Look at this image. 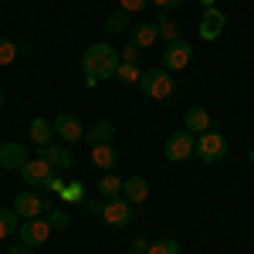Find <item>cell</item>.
Instances as JSON below:
<instances>
[{"mask_svg": "<svg viewBox=\"0 0 254 254\" xmlns=\"http://www.w3.org/2000/svg\"><path fill=\"white\" fill-rule=\"evenodd\" d=\"M116 68H119V48L112 44H88L81 51V71L95 81L105 78H116Z\"/></svg>", "mask_w": 254, "mask_h": 254, "instance_id": "1", "label": "cell"}, {"mask_svg": "<svg viewBox=\"0 0 254 254\" xmlns=\"http://www.w3.org/2000/svg\"><path fill=\"white\" fill-rule=\"evenodd\" d=\"M139 92L146 98H156V102H163V98H170L176 92V81L170 71H163V68H149V71H142V78H139Z\"/></svg>", "mask_w": 254, "mask_h": 254, "instance_id": "2", "label": "cell"}, {"mask_svg": "<svg viewBox=\"0 0 254 254\" xmlns=\"http://www.w3.org/2000/svg\"><path fill=\"white\" fill-rule=\"evenodd\" d=\"M193 156H200L203 163H220V159L227 156V139L220 136L217 129H207V132H200L196 136V149H193Z\"/></svg>", "mask_w": 254, "mask_h": 254, "instance_id": "3", "label": "cell"}, {"mask_svg": "<svg viewBox=\"0 0 254 254\" xmlns=\"http://www.w3.org/2000/svg\"><path fill=\"white\" fill-rule=\"evenodd\" d=\"M190 61H193V48L187 44V41L180 38L173 44H166L163 48V71H183V68H190Z\"/></svg>", "mask_w": 254, "mask_h": 254, "instance_id": "4", "label": "cell"}, {"mask_svg": "<svg viewBox=\"0 0 254 254\" xmlns=\"http://www.w3.org/2000/svg\"><path fill=\"white\" fill-rule=\"evenodd\" d=\"M193 149H196V136H190L187 129H176L166 139V159L170 163H187L193 156Z\"/></svg>", "mask_w": 254, "mask_h": 254, "instance_id": "5", "label": "cell"}, {"mask_svg": "<svg viewBox=\"0 0 254 254\" xmlns=\"http://www.w3.org/2000/svg\"><path fill=\"white\" fill-rule=\"evenodd\" d=\"M51 224L48 220H41V217H31V220H24L17 227V237L20 244H27V248H41V244H48V237H51Z\"/></svg>", "mask_w": 254, "mask_h": 254, "instance_id": "6", "label": "cell"}, {"mask_svg": "<svg viewBox=\"0 0 254 254\" xmlns=\"http://www.w3.org/2000/svg\"><path fill=\"white\" fill-rule=\"evenodd\" d=\"M98 217H102L109 227H129V220H132V203H126L122 196H112V200L102 203V214Z\"/></svg>", "mask_w": 254, "mask_h": 254, "instance_id": "7", "label": "cell"}, {"mask_svg": "<svg viewBox=\"0 0 254 254\" xmlns=\"http://www.w3.org/2000/svg\"><path fill=\"white\" fill-rule=\"evenodd\" d=\"M51 173H55V166H51L48 159H41V156L27 159V163L20 166V176H24L27 187H44V180H48Z\"/></svg>", "mask_w": 254, "mask_h": 254, "instance_id": "8", "label": "cell"}, {"mask_svg": "<svg viewBox=\"0 0 254 254\" xmlns=\"http://www.w3.org/2000/svg\"><path fill=\"white\" fill-rule=\"evenodd\" d=\"M14 210H17V217L31 220V217H41V214H44V200H41L34 190H20V193L14 196Z\"/></svg>", "mask_w": 254, "mask_h": 254, "instance_id": "9", "label": "cell"}, {"mask_svg": "<svg viewBox=\"0 0 254 254\" xmlns=\"http://www.w3.org/2000/svg\"><path fill=\"white\" fill-rule=\"evenodd\" d=\"M183 126H187V132H190V136H200V132L214 129V119H210V112H207L203 105H190V109H187V116H183Z\"/></svg>", "mask_w": 254, "mask_h": 254, "instance_id": "10", "label": "cell"}, {"mask_svg": "<svg viewBox=\"0 0 254 254\" xmlns=\"http://www.w3.org/2000/svg\"><path fill=\"white\" fill-rule=\"evenodd\" d=\"M55 136L64 139V142H78V139H85V129L75 116L61 112V116H55Z\"/></svg>", "mask_w": 254, "mask_h": 254, "instance_id": "11", "label": "cell"}, {"mask_svg": "<svg viewBox=\"0 0 254 254\" xmlns=\"http://www.w3.org/2000/svg\"><path fill=\"white\" fill-rule=\"evenodd\" d=\"M38 156L48 159V163L58 166V170H71V166H75V156H71L68 146H55V142H48V146H38Z\"/></svg>", "mask_w": 254, "mask_h": 254, "instance_id": "12", "label": "cell"}, {"mask_svg": "<svg viewBox=\"0 0 254 254\" xmlns=\"http://www.w3.org/2000/svg\"><path fill=\"white\" fill-rule=\"evenodd\" d=\"M224 24H227V17H224L217 7H207L203 17H200V38L203 41H217L220 31H224Z\"/></svg>", "mask_w": 254, "mask_h": 254, "instance_id": "13", "label": "cell"}, {"mask_svg": "<svg viewBox=\"0 0 254 254\" xmlns=\"http://www.w3.org/2000/svg\"><path fill=\"white\" fill-rule=\"evenodd\" d=\"M27 163V149L20 146V142H3L0 146V170H17Z\"/></svg>", "mask_w": 254, "mask_h": 254, "instance_id": "14", "label": "cell"}, {"mask_svg": "<svg viewBox=\"0 0 254 254\" xmlns=\"http://www.w3.org/2000/svg\"><path fill=\"white\" fill-rule=\"evenodd\" d=\"M149 196V183H146V176H129V180H122V200L126 203H142Z\"/></svg>", "mask_w": 254, "mask_h": 254, "instance_id": "15", "label": "cell"}, {"mask_svg": "<svg viewBox=\"0 0 254 254\" xmlns=\"http://www.w3.org/2000/svg\"><path fill=\"white\" fill-rule=\"evenodd\" d=\"M129 38H132V44H136L139 51H142V48H153V44L159 41L156 24H153V20H139V24L129 27Z\"/></svg>", "mask_w": 254, "mask_h": 254, "instance_id": "16", "label": "cell"}, {"mask_svg": "<svg viewBox=\"0 0 254 254\" xmlns=\"http://www.w3.org/2000/svg\"><path fill=\"white\" fill-rule=\"evenodd\" d=\"M27 136H31L34 146H48V142H55V122H48V119H31Z\"/></svg>", "mask_w": 254, "mask_h": 254, "instance_id": "17", "label": "cell"}, {"mask_svg": "<svg viewBox=\"0 0 254 254\" xmlns=\"http://www.w3.org/2000/svg\"><path fill=\"white\" fill-rule=\"evenodd\" d=\"M112 136H116V126L109 119H98L92 129H85V142L88 146H105V142H112Z\"/></svg>", "mask_w": 254, "mask_h": 254, "instance_id": "18", "label": "cell"}, {"mask_svg": "<svg viewBox=\"0 0 254 254\" xmlns=\"http://www.w3.org/2000/svg\"><path fill=\"white\" fill-rule=\"evenodd\" d=\"M156 24V34L163 38V44H173V41H180V24H176L173 17H166V10H159V17L153 20Z\"/></svg>", "mask_w": 254, "mask_h": 254, "instance_id": "19", "label": "cell"}, {"mask_svg": "<svg viewBox=\"0 0 254 254\" xmlns=\"http://www.w3.org/2000/svg\"><path fill=\"white\" fill-rule=\"evenodd\" d=\"M44 220L55 227V231H64L68 224H71V217H68V210L64 207H58L55 200H44Z\"/></svg>", "mask_w": 254, "mask_h": 254, "instance_id": "20", "label": "cell"}, {"mask_svg": "<svg viewBox=\"0 0 254 254\" xmlns=\"http://www.w3.org/2000/svg\"><path fill=\"white\" fill-rule=\"evenodd\" d=\"M119 153L112 149V142H105V146H92V163H95L98 170H105V173H112V166H116Z\"/></svg>", "mask_w": 254, "mask_h": 254, "instance_id": "21", "label": "cell"}, {"mask_svg": "<svg viewBox=\"0 0 254 254\" xmlns=\"http://www.w3.org/2000/svg\"><path fill=\"white\" fill-rule=\"evenodd\" d=\"M98 193L105 196V200H112V196H122V180L116 173H105L98 180Z\"/></svg>", "mask_w": 254, "mask_h": 254, "instance_id": "22", "label": "cell"}, {"mask_svg": "<svg viewBox=\"0 0 254 254\" xmlns=\"http://www.w3.org/2000/svg\"><path fill=\"white\" fill-rule=\"evenodd\" d=\"M17 227H20V217H17L14 207H10V210H0V241L10 237V234H17Z\"/></svg>", "mask_w": 254, "mask_h": 254, "instance_id": "23", "label": "cell"}, {"mask_svg": "<svg viewBox=\"0 0 254 254\" xmlns=\"http://www.w3.org/2000/svg\"><path fill=\"white\" fill-rule=\"evenodd\" d=\"M146 254H180V241H173V237H163V241H149Z\"/></svg>", "mask_w": 254, "mask_h": 254, "instance_id": "24", "label": "cell"}, {"mask_svg": "<svg viewBox=\"0 0 254 254\" xmlns=\"http://www.w3.org/2000/svg\"><path fill=\"white\" fill-rule=\"evenodd\" d=\"M105 31H109V34L129 31V14H126V10H112V14H109V20H105Z\"/></svg>", "mask_w": 254, "mask_h": 254, "instance_id": "25", "label": "cell"}, {"mask_svg": "<svg viewBox=\"0 0 254 254\" xmlns=\"http://www.w3.org/2000/svg\"><path fill=\"white\" fill-rule=\"evenodd\" d=\"M61 203H85V187L81 183H64V190H61Z\"/></svg>", "mask_w": 254, "mask_h": 254, "instance_id": "26", "label": "cell"}, {"mask_svg": "<svg viewBox=\"0 0 254 254\" xmlns=\"http://www.w3.org/2000/svg\"><path fill=\"white\" fill-rule=\"evenodd\" d=\"M17 55H20V48L14 44V41H10V38H0V68H3V64H14Z\"/></svg>", "mask_w": 254, "mask_h": 254, "instance_id": "27", "label": "cell"}, {"mask_svg": "<svg viewBox=\"0 0 254 254\" xmlns=\"http://www.w3.org/2000/svg\"><path fill=\"white\" fill-rule=\"evenodd\" d=\"M116 78L126 81V85H139L142 71H139V64H119V68H116Z\"/></svg>", "mask_w": 254, "mask_h": 254, "instance_id": "28", "label": "cell"}, {"mask_svg": "<svg viewBox=\"0 0 254 254\" xmlns=\"http://www.w3.org/2000/svg\"><path fill=\"white\" fill-rule=\"evenodd\" d=\"M119 64H139V48L129 41L126 48H119Z\"/></svg>", "mask_w": 254, "mask_h": 254, "instance_id": "29", "label": "cell"}, {"mask_svg": "<svg viewBox=\"0 0 254 254\" xmlns=\"http://www.w3.org/2000/svg\"><path fill=\"white\" fill-rule=\"evenodd\" d=\"M146 7H149V0H119V10H126V14H139Z\"/></svg>", "mask_w": 254, "mask_h": 254, "instance_id": "30", "label": "cell"}, {"mask_svg": "<svg viewBox=\"0 0 254 254\" xmlns=\"http://www.w3.org/2000/svg\"><path fill=\"white\" fill-rule=\"evenodd\" d=\"M44 190H51V193L58 196L61 190H64V180H61L58 173H51V176H48V180H44Z\"/></svg>", "mask_w": 254, "mask_h": 254, "instance_id": "31", "label": "cell"}, {"mask_svg": "<svg viewBox=\"0 0 254 254\" xmlns=\"http://www.w3.org/2000/svg\"><path fill=\"white\" fill-rule=\"evenodd\" d=\"M146 248H149V237H146V234H139V237H132V251H139V254H146Z\"/></svg>", "mask_w": 254, "mask_h": 254, "instance_id": "32", "label": "cell"}, {"mask_svg": "<svg viewBox=\"0 0 254 254\" xmlns=\"http://www.w3.org/2000/svg\"><path fill=\"white\" fill-rule=\"evenodd\" d=\"M149 3H156L159 10H173V7H180L183 0H149Z\"/></svg>", "mask_w": 254, "mask_h": 254, "instance_id": "33", "label": "cell"}, {"mask_svg": "<svg viewBox=\"0 0 254 254\" xmlns=\"http://www.w3.org/2000/svg\"><path fill=\"white\" fill-rule=\"evenodd\" d=\"M7 254H34V248H27V244H14Z\"/></svg>", "mask_w": 254, "mask_h": 254, "instance_id": "34", "label": "cell"}, {"mask_svg": "<svg viewBox=\"0 0 254 254\" xmlns=\"http://www.w3.org/2000/svg\"><path fill=\"white\" fill-rule=\"evenodd\" d=\"M85 207H88V214H102V203H98V200H88Z\"/></svg>", "mask_w": 254, "mask_h": 254, "instance_id": "35", "label": "cell"}, {"mask_svg": "<svg viewBox=\"0 0 254 254\" xmlns=\"http://www.w3.org/2000/svg\"><path fill=\"white\" fill-rule=\"evenodd\" d=\"M200 3H203V7H217V0H200Z\"/></svg>", "mask_w": 254, "mask_h": 254, "instance_id": "36", "label": "cell"}, {"mask_svg": "<svg viewBox=\"0 0 254 254\" xmlns=\"http://www.w3.org/2000/svg\"><path fill=\"white\" fill-rule=\"evenodd\" d=\"M248 159H251V166H254V146H251V153H248Z\"/></svg>", "mask_w": 254, "mask_h": 254, "instance_id": "37", "label": "cell"}, {"mask_svg": "<svg viewBox=\"0 0 254 254\" xmlns=\"http://www.w3.org/2000/svg\"><path fill=\"white\" fill-rule=\"evenodd\" d=\"M0 109H3V92H0Z\"/></svg>", "mask_w": 254, "mask_h": 254, "instance_id": "38", "label": "cell"}, {"mask_svg": "<svg viewBox=\"0 0 254 254\" xmlns=\"http://www.w3.org/2000/svg\"><path fill=\"white\" fill-rule=\"evenodd\" d=\"M126 254H139V251H126Z\"/></svg>", "mask_w": 254, "mask_h": 254, "instance_id": "39", "label": "cell"}]
</instances>
